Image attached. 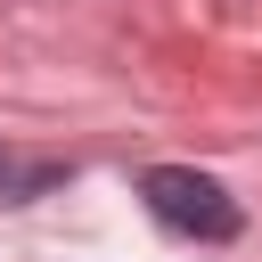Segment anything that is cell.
Segmentation results:
<instances>
[{
    "instance_id": "obj_1",
    "label": "cell",
    "mask_w": 262,
    "mask_h": 262,
    "mask_svg": "<svg viewBox=\"0 0 262 262\" xmlns=\"http://www.w3.org/2000/svg\"><path fill=\"white\" fill-rule=\"evenodd\" d=\"M139 196H147V213L164 221V229H180V237H237V196L213 180V172H188V164H156V172H139Z\"/></svg>"
},
{
    "instance_id": "obj_2",
    "label": "cell",
    "mask_w": 262,
    "mask_h": 262,
    "mask_svg": "<svg viewBox=\"0 0 262 262\" xmlns=\"http://www.w3.org/2000/svg\"><path fill=\"white\" fill-rule=\"evenodd\" d=\"M0 180H8V156H0Z\"/></svg>"
}]
</instances>
